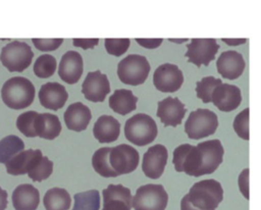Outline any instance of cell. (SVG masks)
Here are the masks:
<instances>
[{
	"label": "cell",
	"instance_id": "cell-1",
	"mask_svg": "<svg viewBox=\"0 0 261 210\" xmlns=\"http://www.w3.org/2000/svg\"><path fill=\"white\" fill-rule=\"evenodd\" d=\"M224 150L219 140H208L196 146L182 144L173 151L172 163L177 172L190 176L213 173L223 160Z\"/></svg>",
	"mask_w": 261,
	"mask_h": 210
},
{
	"label": "cell",
	"instance_id": "cell-2",
	"mask_svg": "<svg viewBox=\"0 0 261 210\" xmlns=\"http://www.w3.org/2000/svg\"><path fill=\"white\" fill-rule=\"evenodd\" d=\"M223 199V190L215 179L194 183L180 201V210H215Z\"/></svg>",
	"mask_w": 261,
	"mask_h": 210
},
{
	"label": "cell",
	"instance_id": "cell-3",
	"mask_svg": "<svg viewBox=\"0 0 261 210\" xmlns=\"http://www.w3.org/2000/svg\"><path fill=\"white\" fill-rule=\"evenodd\" d=\"M36 90L33 83L23 76L7 80L1 89L3 103L11 109H23L30 106L35 98Z\"/></svg>",
	"mask_w": 261,
	"mask_h": 210
},
{
	"label": "cell",
	"instance_id": "cell-4",
	"mask_svg": "<svg viewBox=\"0 0 261 210\" xmlns=\"http://www.w3.org/2000/svg\"><path fill=\"white\" fill-rule=\"evenodd\" d=\"M158 128L155 120L148 114L138 113L129 117L124 124V136L136 146H147L157 137Z\"/></svg>",
	"mask_w": 261,
	"mask_h": 210
},
{
	"label": "cell",
	"instance_id": "cell-5",
	"mask_svg": "<svg viewBox=\"0 0 261 210\" xmlns=\"http://www.w3.org/2000/svg\"><path fill=\"white\" fill-rule=\"evenodd\" d=\"M218 127V117L215 112L209 109L198 108L190 113L185 123V133L192 140L213 135Z\"/></svg>",
	"mask_w": 261,
	"mask_h": 210
},
{
	"label": "cell",
	"instance_id": "cell-6",
	"mask_svg": "<svg viewBox=\"0 0 261 210\" xmlns=\"http://www.w3.org/2000/svg\"><path fill=\"white\" fill-rule=\"evenodd\" d=\"M150 72L147 58L140 54H129L117 65V75L126 85L139 86L145 83Z\"/></svg>",
	"mask_w": 261,
	"mask_h": 210
},
{
	"label": "cell",
	"instance_id": "cell-7",
	"mask_svg": "<svg viewBox=\"0 0 261 210\" xmlns=\"http://www.w3.org/2000/svg\"><path fill=\"white\" fill-rule=\"evenodd\" d=\"M34 53L32 48L24 42L12 41L5 45L0 54L2 64L10 72H21L32 63Z\"/></svg>",
	"mask_w": 261,
	"mask_h": 210
},
{
	"label": "cell",
	"instance_id": "cell-8",
	"mask_svg": "<svg viewBox=\"0 0 261 210\" xmlns=\"http://www.w3.org/2000/svg\"><path fill=\"white\" fill-rule=\"evenodd\" d=\"M168 195L162 185L148 183L138 188L133 198L135 210H165Z\"/></svg>",
	"mask_w": 261,
	"mask_h": 210
},
{
	"label": "cell",
	"instance_id": "cell-9",
	"mask_svg": "<svg viewBox=\"0 0 261 210\" xmlns=\"http://www.w3.org/2000/svg\"><path fill=\"white\" fill-rule=\"evenodd\" d=\"M219 48L215 39L194 38L187 45L185 56L188 58L189 62L195 64L197 67L201 65L207 66L215 58Z\"/></svg>",
	"mask_w": 261,
	"mask_h": 210
},
{
	"label": "cell",
	"instance_id": "cell-10",
	"mask_svg": "<svg viewBox=\"0 0 261 210\" xmlns=\"http://www.w3.org/2000/svg\"><path fill=\"white\" fill-rule=\"evenodd\" d=\"M139 152L132 146L120 144L112 147L109 153V163L117 175L133 172L139 165Z\"/></svg>",
	"mask_w": 261,
	"mask_h": 210
},
{
	"label": "cell",
	"instance_id": "cell-11",
	"mask_svg": "<svg viewBox=\"0 0 261 210\" xmlns=\"http://www.w3.org/2000/svg\"><path fill=\"white\" fill-rule=\"evenodd\" d=\"M182 83L184 74L175 64H161L153 73V84L155 88L163 93H173L178 91Z\"/></svg>",
	"mask_w": 261,
	"mask_h": 210
},
{
	"label": "cell",
	"instance_id": "cell-12",
	"mask_svg": "<svg viewBox=\"0 0 261 210\" xmlns=\"http://www.w3.org/2000/svg\"><path fill=\"white\" fill-rule=\"evenodd\" d=\"M168 153L165 146L157 144L151 146L143 156L142 170L144 174L152 179L159 178L167 163Z\"/></svg>",
	"mask_w": 261,
	"mask_h": 210
},
{
	"label": "cell",
	"instance_id": "cell-13",
	"mask_svg": "<svg viewBox=\"0 0 261 210\" xmlns=\"http://www.w3.org/2000/svg\"><path fill=\"white\" fill-rule=\"evenodd\" d=\"M110 92V84L106 74L100 70L88 72L82 84V93L91 102H103Z\"/></svg>",
	"mask_w": 261,
	"mask_h": 210
},
{
	"label": "cell",
	"instance_id": "cell-14",
	"mask_svg": "<svg viewBox=\"0 0 261 210\" xmlns=\"http://www.w3.org/2000/svg\"><path fill=\"white\" fill-rule=\"evenodd\" d=\"M187 113L185 104L176 97H166L158 102L156 115L164 126L179 125Z\"/></svg>",
	"mask_w": 261,
	"mask_h": 210
},
{
	"label": "cell",
	"instance_id": "cell-15",
	"mask_svg": "<svg viewBox=\"0 0 261 210\" xmlns=\"http://www.w3.org/2000/svg\"><path fill=\"white\" fill-rule=\"evenodd\" d=\"M102 210H130L133 207L130 190L122 185L110 183L102 191Z\"/></svg>",
	"mask_w": 261,
	"mask_h": 210
},
{
	"label": "cell",
	"instance_id": "cell-16",
	"mask_svg": "<svg viewBox=\"0 0 261 210\" xmlns=\"http://www.w3.org/2000/svg\"><path fill=\"white\" fill-rule=\"evenodd\" d=\"M246 67L243 55L234 50L224 51L216 61L218 73L226 80H236L242 75Z\"/></svg>",
	"mask_w": 261,
	"mask_h": 210
},
{
	"label": "cell",
	"instance_id": "cell-17",
	"mask_svg": "<svg viewBox=\"0 0 261 210\" xmlns=\"http://www.w3.org/2000/svg\"><path fill=\"white\" fill-rule=\"evenodd\" d=\"M242 102V94L239 87L234 85H219L212 94V103L217 109L223 112H230L237 109Z\"/></svg>",
	"mask_w": 261,
	"mask_h": 210
},
{
	"label": "cell",
	"instance_id": "cell-18",
	"mask_svg": "<svg viewBox=\"0 0 261 210\" xmlns=\"http://www.w3.org/2000/svg\"><path fill=\"white\" fill-rule=\"evenodd\" d=\"M83 69L84 64L81 54L70 50L62 55L58 67V74L62 81L69 85H73L81 78Z\"/></svg>",
	"mask_w": 261,
	"mask_h": 210
},
{
	"label": "cell",
	"instance_id": "cell-19",
	"mask_svg": "<svg viewBox=\"0 0 261 210\" xmlns=\"http://www.w3.org/2000/svg\"><path fill=\"white\" fill-rule=\"evenodd\" d=\"M42 157L43 154L39 149H29L25 151L23 150L5 164L6 171L11 175H21L29 173L36 167Z\"/></svg>",
	"mask_w": 261,
	"mask_h": 210
},
{
	"label": "cell",
	"instance_id": "cell-20",
	"mask_svg": "<svg viewBox=\"0 0 261 210\" xmlns=\"http://www.w3.org/2000/svg\"><path fill=\"white\" fill-rule=\"evenodd\" d=\"M68 94L59 83L49 82L41 86L39 91V100L43 107L51 110H58L62 108L67 101Z\"/></svg>",
	"mask_w": 261,
	"mask_h": 210
},
{
	"label": "cell",
	"instance_id": "cell-21",
	"mask_svg": "<svg viewBox=\"0 0 261 210\" xmlns=\"http://www.w3.org/2000/svg\"><path fill=\"white\" fill-rule=\"evenodd\" d=\"M92 118L91 110L82 102L70 104L64 112V121L68 129L74 132L85 130Z\"/></svg>",
	"mask_w": 261,
	"mask_h": 210
},
{
	"label": "cell",
	"instance_id": "cell-22",
	"mask_svg": "<svg viewBox=\"0 0 261 210\" xmlns=\"http://www.w3.org/2000/svg\"><path fill=\"white\" fill-rule=\"evenodd\" d=\"M15 210H36L40 203L39 191L30 183L17 186L11 196Z\"/></svg>",
	"mask_w": 261,
	"mask_h": 210
},
{
	"label": "cell",
	"instance_id": "cell-23",
	"mask_svg": "<svg viewBox=\"0 0 261 210\" xmlns=\"http://www.w3.org/2000/svg\"><path fill=\"white\" fill-rule=\"evenodd\" d=\"M120 134L119 121L110 115L100 116L94 124L93 135L101 144L116 141Z\"/></svg>",
	"mask_w": 261,
	"mask_h": 210
},
{
	"label": "cell",
	"instance_id": "cell-24",
	"mask_svg": "<svg viewBox=\"0 0 261 210\" xmlns=\"http://www.w3.org/2000/svg\"><path fill=\"white\" fill-rule=\"evenodd\" d=\"M61 123L57 115L51 113H38L35 121L37 137L45 140H54L61 133Z\"/></svg>",
	"mask_w": 261,
	"mask_h": 210
},
{
	"label": "cell",
	"instance_id": "cell-25",
	"mask_svg": "<svg viewBox=\"0 0 261 210\" xmlns=\"http://www.w3.org/2000/svg\"><path fill=\"white\" fill-rule=\"evenodd\" d=\"M138 97L130 90L118 89L109 97V107L117 114L126 115L137 108Z\"/></svg>",
	"mask_w": 261,
	"mask_h": 210
},
{
	"label": "cell",
	"instance_id": "cell-26",
	"mask_svg": "<svg viewBox=\"0 0 261 210\" xmlns=\"http://www.w3.org/2000/svg\"><path fill=\"white\" fill-rule=\"evenodd\" d=\"M43 203L46 210H68L71 199L65 189L52 188L44 195Z\"/></svg>",
	"mask_w": 261,
	"mask_h": 210
},
{
	"label": "cell",
	"instance_id": "cell-27",
	"mask_svg": "<svg viewBox=\"0 0 261 210\" xmlns=\"http://www.w3.org/2000/svg\"><path fill=\"white\" fill-rule=\"evenodd\" d=\"M111 148L103 147L98 149L92 157L94 170L103 177H116L117 173L112 169L109 163V153Z\"/></svg>",
	"mask_w": 261,
	"mask_h": 210
},
{
	"label": "cell",
	"instance_id": "cell-28",
	"mask_svg": "<svg viewBox=\"0 0 261 210\" xmlns=\"http://www.w3.org/2000/svg\"><path fill=\"white\" fill-rule=\"evenodd\" d=\"M23 141L15 135H9L0 141V163H7L15 155L23 151Z\"/></svg>",
	"mask_w": 261,
	"mask_h": 210
},
{
	"label": "cell",
	"instance_id": "cell-29",
	"mask_svg": "<svg viewBox=\"0 0 261 210\" xmlns=\"http://www.w3.org/2000/svg\"><path fill=\"white\" fill-rule=\"evenodd\" d=\"M74 205L72 210H99L100 193L97 190H90L76 193L73 196Z\"/></svg>",
	"mask_w": 261,
	"mask_h": 210
},
{
	"label": "cell",
	"instance_id": "cell-30",
	"mask_svg": "<svg viewBox=\"0 0 261 210\" xmlns=\"http://www.w3.org/2000/svg\"><path fill=\"white\" fill-rule=\"evenodd\" d=\"M222 84L220 78L214 77L212 75L205 76L201 81H198L196 84V94L199 99L204 103L212 102V94L214 90Z\"/></svg>",
	"mask_w": 261,
	"mask_h": 210
},
{
	"label": "cell",
	"instance_id": "cell-31",
	"mask_svg": "<svg viewBox=\"0 0 261 210\" xmlns=\"http://www.w3.org/2000/svg\"><path fill=\"white\" fill-rule=\"evenodd\" d=\"M57 62L55 57L50 54H43L37 58L34 64V72L38 77L47 78L54 74Z\"/></svg>",
	"mask_w": 261,
	"mask_h": 210
},
{
	"label": "cell",
	"instance_id": "cell-32",
	"mask_svg": "<svg viewBox=\"0 0 261 210\" xmlns=\"http://www.w3.org/2000/svg\"><path fill=\"white\" fill-rule=\"evenodd\" d=\"M38 112L30 110L18 115L16 119V127L18 130L28 138L37 137L35 132V121L37 118Z\"/></svg>",
	"mask_w": 261,
	"mask_h": 210
},
{
	"label": "cell",
	"instance_id": "cell-33",
	"mask_svg": "<svg viewBox=\"0 0 261 210\" xmlns=\"http://www.w3.org/2000/svg\"><path fill=\"white\" fill-rule=\"evenodd\" d=\"M53 171V162L49 160L48 157L43 156L36 167L28 173L29 177L33 181H42L47 179Z\"/></svg>",
	"mask_w": 261,
	"mask_h": 210
},
{
	"label": "cell",
	"instance_id": "cell-34",
	"mask_svg": "<svg viewBox=\"0 0 261 210\" xmlns=\"http://www.w3.org/2000/svg\"><path fill=\"white\" fill-rule=\"evenodd\" d=\"M249 112H250L249 108H245L244 110H242L239 114H237L232 123L233 129L237 133V135L241 139L246 141L250 139L249 138Z\"/></svg>",
	"mask_w": 261,
	"mask_h": 210
},
{
	"label": "cell",
	"instance_id": "cell-35",
	"mask_svg": "<svg viewBox=\"0 0 261 210\" xmlns=\"http://www.w3.org/2000/svg\"><path fill=\"white\" fill-rule=\"evenodd\" d=\"M104 45L107 53H109L110 55L121 56L127 51L130 45V40L127 38H123V39L106 38Z\"/></svg>",
	"mask_w": 261,
	"mask_h": 210
},
{
	"label": "cell",
	"instance_id": "cell-36",
	"mask_svg": "<svg viewBox=\"0 0 261 210\" xmlns=\"http://www.w3.org/2000/svg\"><path fill=\"white\" fill-rule=\"evenodd\" d=\"M32 41L34 46L40 51H54L63 43V39L61 38H56V39L33 38Z\"/></svg>",
	"mask_w": 261,
	"mask_h": 210
},
{
	"label": "cell",
	"instance_id": "cell-37",
	"mask_svg": "<svg viewBox=\"0 0 261 210\" xmlns=\"http://www.w3.org/2000/svg\"><path fill=\"white\" fill-rule=\"evenodd\" d=\"M238 183L241 193L246 199H249V168L244 169L238 178Z\"/></svg>",
	"mask_w": 261,
	"mask_h": 210
},
{
	"label": "cell",
	"instance_id": "cell-38",
	"mask_svg": "<svg viewBox=\"0 0 261 210\" xmlns=\"http://www.w3.org/2000/svg\"><path fill=\"white\" fill-rule=\"evenodd\" d=\"M72 43L73 46L75 47H81L83 49H91L94 48V46L98 45L99 43V39L95 38V39H72Z\"/></svg>",
	"mask_w": 261,
	"mask_h": 210
},
{
	"label": "cell",
	"instance_id": "cell-39",
	"mask_svg": "<svg viewBox=\"0 0 261 210\" xmlns=\"http://www.w3.org/2000/svg\"><path fill=\"white\" fill-rule=\"evenodd\" d=\"M136 42L139 45L143 46L144 48L155 49V48L159 47L162 44L163 39H161V38H157V39H141V38H137Z\"/></svg>",
	"mask_w": 261,
	"mask_h": 210
},
{
	"label": "cell",
	"instance_id": "cell-40",
	"mask_svg": "<svg viewBox=\"0 0 261 210\" xmlns=\"http://www.w3.org/2000/svg\"><path fill=\"white\" fill-rule=\"evenodd\" d=\"M7 192L0 187V210H5L7 207Z\"/></svg>",
	"mask_w": 261,
	"mask_h": 210
},
{
	"label": "cell",
	"instance_id": "cell-41",
	"mask_svg": "<svg viewBox=\"0 0 261 210\" xmlns=\"http://www.w3.org/2000/svg\"><path fill=\"white\" fill-rule=\"evenodd\" d=\"M225 44L227 45H230V46H238V45H241V44H244L247 42V39H226V38H222L221 39Z\"/></svg>",
	"mask_w": 261,
	"mask_h": 210
},
{
	"label": "cell",
	"instance_id": "cell-42",
	"mask_svg": "<svg viewBox=\"0 0 261 210\" xmlns=\"http://www.w3.org/2000/svg\"><path fill=\"white\" fill-rule=\"evenodd\" d=\"M170 42H173V43H185L187 42L189 39H168Z\"/></svg>",
	"mask_w": 261,
	"mask_h": 210
}]
</instances>
